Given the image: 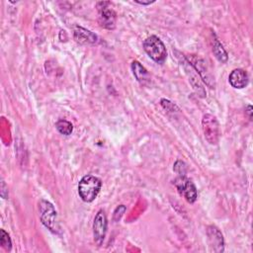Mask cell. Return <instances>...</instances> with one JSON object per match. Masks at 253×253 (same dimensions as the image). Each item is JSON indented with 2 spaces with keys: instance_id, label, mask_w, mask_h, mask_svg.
Here are the masks:
<instances>
[{
  "instance_id": "cell-1",
  "label": "cell",
  "mask_w": 253,
  "mask_h": 253,
  "mask_svg": "<svg viewBox=\"0 0 253 253\" xmlns=\"http://www.w3.org/2000/svg\"><path fill=\"white\" fill-rule=\"evenodd\" d=\"M101 186V179L94 175H85L78 183V194L82 201L91 203L98 196Z\"/></svg>"
},
{
  "instance_id": "cell-2",
  "label": "cell",
  "mask_w": 253,
  "mask_h": 253,
  "mask_svg": "<svg viewBox=\"0 0 253 253\" xmlns=\"http://www.w3.org/2000/svg\"><path fill=\"white\" fill-rule=\"evenodd\" d=\"M39 210H40V218L42 223L48 228L51 232L58 233L59 232V225L57 223L56 218V211L51 203L45 200H41L39 203Z\"/></svg>"
},
{
  "instance_id": "cell-3",
  "label": "cell",
  "mask_w": 253,
  "mask_h": 253,
  "mask_svg": "<svg viewBox=\"0 0 253 253\" xmlns=\"http://www.w3.org/2000/svg\"><path fill=\"white\" fill-rule=\"evenodd\" d=\"M143 48L148 56L157 63H162L167 57V50L162 41L156 36H150L143 42Z\"/></svg>"
},
{
  "instance_id": "cell-4",
  "label": "cell",
  "mask_w": 253,
  "mask_h": 253,
  "mask_svg": "<svg viewBox=\"0 0 253 253\" xmlns=\"http://www.w3.org/2000/svg\"><path fill=\"white\" fill-rule=\"evenodd\" d=\"M202 126L206 140L210 144H216L219 139V124L216 118L211 114H205L202 119Z\"/></svg>"
},
{
  "instance_id": "cell-5",
  "label": "cell",
  "mask_w": 253,
  "mask_h": 253,
  "mask_svg": "<svg viewBox=\"0 0 253 253\" xmlns=\"http://www.w3.org/2000/svg\"><path fill=\"white\" fill-rule=\"evenodd\" d=\"M97 10H98V21L101 27L113 30L116 26V12L114 11L112 4L107 1H101L96 4Z\"/></svg>"
},
{
  "instance_id": "cell-6",
  "label": "cell",
  "mask_w": 253,
  "mask_h": 253,
  "mask_svg": "<svg viewBox=\"0 0 253 253\" xmlns=\"http://www.w3.org/2000/svg\"><path fill=\"white\" fill-rule=\"evenodd\" d=\"M188 62L192 65V67L198 72L200 77L204 80V82L211 88H214V79L209 69L207 61L200 57L199 55H190L186 56Z\"/></svg>"
},
{
  "instance_id": "cell-7",
  "label": "cell",
  "mask_w": 253,
  "mask_h": 253,
  "mask_svg": "<svg viewBox=\"0 0 253 253\" xmlns=\"http://www.w3.org/2000/svg\"><path fill=\"white\" fill-rule=\"evenodd\" d=\"M174 185L178 190L179 194L183 196L188 203L193 204L197 200V188L195 184L189 178L186 177V175H179L175 179Z\"/></svg>"
},
{
  "instance_id": "cell-8",
  "label": "cell",
  "mask_w": 253,
  "mask_h": 253,
  "mask_svg": "<svg viewBox=\"0 0 253 253\" xmlns=\"http://www.w3.org/2000/svg\"><path fill=\"white\" fill-rule=\"evenodd\" d=\"M107 216L104 212V211L100 210L95 218H94V222H93V235H94V240L95 242L100 246L106 236V232H107Z\"/></svg>"
},
{
  "instance_id": "cell-9",
  "label": "cell",
  "mask_w": 253,
  "mask_h": 253,
  "mask_svg": "<svg viewBox=\"0 0 253 253\" xmlns=\"http://www.w3.org/2000/svg\"><path fill=\"white\" fill-rule=\"evenodd\" d=\"M207 235L210 250L213 252H223L224 240L220 230L214 225H210L207 228Z\"/></svg>"
},
{
  "instance_id": "cell-10",
  "label": "cell",
  "mask_w": 253,
  "mask_h": 253,
  "mask_svg": "<svg viewBox=\"0 0 253 253\" xmlns=\"http://www.w3.org/2000/svg\"><path fill=\"white\" fill-rule=\"evenodd\" d=\"M229 84L236 89H242L247 86L249 78L248 74L244 69L236 68L231 71V73L228 76Z\"/></svg>"
},
{
  "instance_id": "cell-11",
  "label": "cell",
  "mask_w": 253,
  "mask_h": 253,
  "mask_svg": "<svg viewBox=\"0 0 253 253\" xmlns=\"http://www.w3.org/2000/svg\"><path fill=\"white\" fill-rule=\"evenodd\" d=\"M73 36H74V40L81 44L96 43L98 41V37L94 33L78 26L75 27Z\"/></svg>"
},
{
  "instance_id": "cell-12",
  "label": "cell",
  "mask_w": 253,
  "mask_h": 253,
  "mask_svg": "<svg viewBox=\"0 0 253 253\" xmlns=\"http://www.w3.org/2000/svg\"><path fill=\"white\" fill-rule=\"evenodd\" d=\"M131 69H132L133 75L135 76V78L138 82H140L141 84H145L147 81H149L150 76H149L147 70L138 61H136V60L132 61Z\"/></svg>"
},
{
  "instance_id": "cell-13",
  "label": "cell",
  "mask_w": 253,
  "mask_h": 253,
  "mask_svg": "<svg viewBox=\"0 0 253 253\" xmlns=\"http://www.w3.org/2000/svg\"><path fill=\"white\" fill-rule=\"evenodd\" d=\"M213 37H214V35H213ZM212 52L218 61H220V62L227 61V58H228L227 52L225 51L222 44L219 42V41L215 37L212 40Z\"/></svg>"
},
{
  "instance_id": "cell-14",
  "label": "cell",
  "mask_w": 253,
  "mask_h": 253,
  "mask_svg": "<svg viewBox=\"0 0 253 253\" xmlns=\"http://www.w3.org/2000/svg\"><path fill=\"white\" fill-rule=\"evenodd\" d=\"M55 127L56 129L63 135H69L71 134L72 130H73V126L70 122L66 121V120H60L55 124Z\"/></svg>"
},
{
  "instance_id": "cell-15",
  "label": "cell",
  "mask_w": 253,
  "mask_h": 253,
  "mask_svg": "<svg viewBox=\"0 0 253 253\" xmlns=\"http://www.w3.org/2000/svg\"><path fill=\"white\" fill-rule=\"evenodd\" d=\"M0 243H1V246L6 250V251H10L11 248H12V242H11V238L9 236V234L4 230V229H1L0 230Z\"/></svg>"
},
{
  "instance_id": "cell-16",
  "label": "cell",
  "mask_w": 253,
  "mask_h": 253,
  "mask_svg": "<svg viewBox=\"0 0 253 253\" xmlns=\"http://www.w3.org/2000/svg\"><path fill=\"white\" fill-rule=\"evenodd\" d=\"M173 169H174V171H175L177 174H179V175H186V173H187V166H186V164H185L183 161H181V160H177V161L175 162Z\"/></svg>"
},
{
  "instance_id": "cell-17",
  "label": "cell",
  "mask_w": 253,
  "mask_h": 253,
  "mask_svg": "<svg viewBox=\"0 0 253 253\" xmlns=\"http://www.w3.org/2000/svg\"><path fill=\"white\" fill-rule=\"evenodd\" d=\"M126 210V208L124 205L119 206V207L115 210V211H114V216H113L114 220H115V221H119V220L121 219V217L123 216V214L125 213Z\"/></svg>"
},
{
  "instance_id": "cell-18",
  "label": "cell",
  "mask_w": 253,
  "mask_h": 253,
  "mask_svg": "<svg viewBox=\"0 0 253 253\" xmlns=\"http://www.w3.org/2000/svg\"><path fill=\"white\" fill-rule=\"evenodd\" d=\"M136 3H138V4H141V5H148V4H151V3H153L154 1H147V2H143V1H135Z\"/></svg>"
},
{
  "instance_id": "cell-19",
  "label": "cell",
  "mask_w": 253,
  "mask_h": 253,
  "mask_svg": "<svg viewBox=\"0 0 253 253\" xmlns=\"http://www.w3.org/2000/svg\"><path fill=\"white\" fill-rule=\"evenodd\" d=\"M247 113H248V115H249V118L251 119V113H252V107L251 106H247Z\"/></svg>"
}]
</instances>
